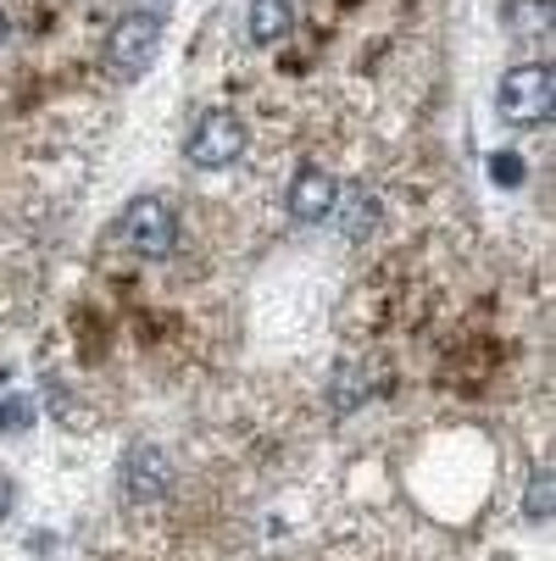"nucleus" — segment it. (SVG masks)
I'll return each instance as SVG.
<instances>
[{
	"label": "nucleus",
	"mask_w": 556,
	"mask_h": 561,
	"mask_svg": "<svg viewBox=\"0 0 556 561\" xmlns=\"http://www.w3.org/2000/svg\"><path fill=\"white\" fill-rule=\"evenodd\" d=\"M156 50H162V18H156V12H128L106 34V67L117 78H139L156 61Z\"/></svg>",
	"instance_id": "f257e3e1"
},
{
	"label": "nucleus",
	"mask_w": 556,
	"mask_h": 561,
	"mask_svg": "<svg viewBox=\"0 0 556 561\" xmlns=\"http://www.w3.org/2000/svg\"><path fill=\"white\" fill-rule=\"evenodd\" d=\"M551 101H556V84H551V67L545 61L512 67L501 95H496V106H501L507 123H551Z\"/></svg>",
	"instance_id": "f03ea898"
},
{
	"label": "nucleus",
	"mask_w": 556,
	"mask_h": 561,
	"mask_svg": "<svg viewBox=\"0 0 556 561\" xmlns=\"http://www.w3.org/2000/svg\"><path fill=\"white\" fill-rule=\"evenodd\" d=\"M123 233H128V245L150 262H162L173 256L179 245V217L168 211V201H156V195H139L128 211H123Z\"/></svg>",
	"instance_id": "7ed1b4c3"
},
{
	"label": "nucleus",
	"mask_w": 556,
	"mask_h": 561,
	"mask_svg": "<svg viewBox=\"0 0 556 561\" xmlns=\"http://www.w3.org/2000/svg\"><path fill=\"white\" fill-rule=\"evenodd\" d=\"M240 150H246V123L234 112H206L184 145V156L195 168H228V162H240Z\"/></svg>",
	"instance_id": "20e7f679"
},
{
	"label": "nucleus",
	"mask_w": 556,
	"mask_h": 561,
	"mask_svg": "<svg viewBox=\"0 0 556 561\" xmlns=\"http://www.w3.org/2000/svg\"><path fill=\"white\" fill-rule=\"evenodd\" d=\"M123 490L128 501H162L173 490V461L162 445H128L123 456Z\"/></svg>",
	"instance_id": "39448f33"
},
{
	"label": "nucleus",
	"mask_w": 556,
	"mask_h": 561,
	"mask_svg": "<svg viewBox=\"0 0 556 561\" xmlns=\"http://www.w3.org/2000/svg\"><path fill=\"white\" fill-rule=\"evenodd\" d=\"M340 201V179L324 173V168H300L295 184H290V217L300 222H317V217H329Z\"/></svg>",
	"instance_id": "423d86ee"
},
{
	"label": "nucleus",
	"mask_w": 556,
	"mask_h": 561,
	"mask_svg": "<svg viewBox=\"0 0 556 561\" xmlns=\"http://www.w3.org/2000/svg\"><path fill=\"white\" fill-rule=\"evenodd\" d=\"M290 28H295L290 0H257L251 7V39L257 45H279V39H290Z\"/></svg>",
	"instance_id": "0eeeda50"
},
{
	"label": "nucleus",
	"mask_w": 556,
	"mask_h": 561,
	"mask_svg": "<svg viewBox=\"0 0 556 561\" xmlns=\"http://www.w3.org/2000/svg\"><path fill=\"white\" fill-rule=\"evenodd\" d=\"M373 222H378V201L356 190V195L345 201V222H340V228H345L351 239H362V233H373Z\"/></svg>",
	"instance_id": "6e6552de"
},
{
	"label": "nucleus",
	"mask_w": 556,
	"mask_h": 561,
	"mask_svg": "<svg viewBox=\"0 0 556 561\" xmlns=\"http://www.w3.org/2000/svg\"><path fill=\"white\" fill-rule=\"evenodd\" d=\"M29 423H34L29 400H7V407H0V434H29Z\"/></svg>",
	"instance_id": "1a4fd4ad"
},
{
	"label": "nucleus",
	"mask_w": 556,
	"mask_h": 561,
	"mask_svg": "<svg viewBox=\"0 0 556 561\" xmlns=\"http://www.w3.org/2000/svg\"><path fill=\"white\" fill-rule=\"evenodd\" d=\"M523 512H529V517H540V523L551 517V472H540L534 484H529V501H523Z\"/></svg>",
	"instance_id": "9d476101"
},
{
	"label": "nucleus",
	"mask_w": 556,
	"mask_h": 561,
	"mask_svg": "<svg viewBox=\"0 0 556 561\" xmlns=\"http://www.w3.org/2000/svg\"><path fill=\"white\" fill-rule=\"evenodd\" d=\"M490 173H496L501 184H518V179H523V162H518V156H496V162H490Z\"/></svg>",
	"instance_id": "9b49d317"
},
{
	"label": "nucleus",
	"mask_w": 556,
	"mask_h": 561,
	"mask_svg": "<svg viewBox=\"0 0 556 561\" xmlns=\"http://www.w3.org/2000/svg\"><path fill=\"white\" fill-rule=\"evenodd\" d=\"M7 512H12V484L0 478V523H7Z\"/></svg>",
	"instance_id": "f8f14e48"
},
{
	"label": "nucleus",
	"mask_w": 556,
	"mask_h": 561,
	"mask_svg": "<svg viewBox=\"0 0 556 561\" xmlns=\"http://www.w3.org/2000/svg\"><path fill=\"white\" fill-rule=\"evenodd\" d=\"M0 45H7V12H0Z\"/></svg>",
	"instance_id": "ddd939ff"
}]
</instances>
